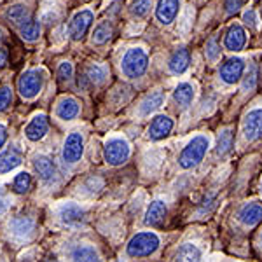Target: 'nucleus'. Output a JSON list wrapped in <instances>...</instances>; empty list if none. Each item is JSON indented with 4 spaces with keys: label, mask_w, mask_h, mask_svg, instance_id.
Masks as SVG:
<instances>
[{
    "label": "nucleus",
    "mask_w": 262,
    "mask_h": 262,
    "mask_svg": "<svg viewBox=\"0 0 262 262\" xmlns=\"http://www.w3.org/2000/svg\"><path fill=\"white\" fill-rule=\"evenodd\" d=\"M208 150H210L208 135H196L179 154V166L182 170H192L198 164H201Z\"/></svg>",
    "instance_id": "obj_1"
},
{
    "label": "nucleus",
    "mask_w": 262,
    "mask_h": 262,
    "mask_svg": "<svg viewBox=\"0 0 262 262\" xmlns=\"http://www.w3.org/2000/svg\"><path fill=\"white\" fill-rule=\"evenodd\" d=\"M159 245H161V239H159V236L156 232L152 231L138 232L126 245V255L137 257V259H140V257H150L158 252Z\"/></svg>",
    "instance_id": "obj_2"
},
{
    "label": "nucleus",
    "mask_w": 262,
    "mask_h": 262,
    "mask_svg": "<svg viewBox=\"0 0 262 262\" xmlns=\"http://www.w3.org/2000/svg\"><path fill=\"white\" fill-rule=\"evenodd\" d=\"M149 69V54L143 48H129L121 60V70L128 79H138Z\"/></svg>",
    "instance_id": "obj_3"
},
{
    "label": "nucleus",
    "mask_w": 262,
    "mask_h": 262,
    "mask_svg": "<svg viewBox=\"0 0 262 262\" xmlns=\"http://www.w3.org/2000/svg\"><path fill=\"white\" fill-rule=\"evenodd\" d=\"M129 156H131L129 143L121 137L108 138L103 147V159L111 166H121V164L128 161Z\"/></svg>",
    "instance_id": "obj_4"
},
{
    "label": "nucleus",
    "mask_w": 262,
    "mask_h": 262,
    "mask_svg": "<svg viewBox=\"0 0 262 262\" xmlns=\"http://www.w3.org/2000/svg\"><path fill=\"white\" fill-rule=\"evenodd\" d=\"M245 70H247V63H245L243 58L239 56L227 58L221 65V69H219V79L226 86H234V84L242 82Z\"/></svg>",
    "instance_id": "obj_5"
},
{
    "label": "nucleus",
    "mask_w": 262,
    "mask_h": 262,
    "mask_svg": "<svg viewBox=\"0 0 262 262\" xmlns=\"http://www.w3.org/2000/svg\"><path fill=\"white\" fill-rule=\"evenodd\" d=\"M243 140L248 143L259 142L262 138V107H255L245 114L242 121Z\"/></svg>",
    "instance_id": "obj_6"
},
{
    "label": "nucleus",
    "mask_w": 262,
    "mask_h": 262,
    "mask_svg": "<svg viewBox=\"0 0 262 262\" xmlns=\"http://www.w3.org/2000/svg\"><path fill=\"white\" fill-rule=\"evenodd\" d=\"M82 154H84V138L79 131H74V133H70L67 137L65 143H63V150H61L63 161L74 164L81 161Z\"/></svg>",
    "instance_id": "obj_7"
},
{
    "label": "nucleus",
    "mask_w": 262,
    "mask_h": 262,
    "mask_svg": "<svg viewBox=\"0 0 262 262\" xmlns=\"http://www.w3.org/2000/svg\"><path fill=\"white\" fill-rule=\"evenodd\" d=\"M18 90L21 93V96L27 100L35 98L42 90V75L37 70H28L25 72L18 81Z\"/></svg>",
    "instance_id": "obj_8"
},
{
    "label": "nucleus",
    "mask_w": 262,
    "mask_h": 262,
    "mask_svg": "<svg viewBox=\"0 0 262 262\" xmlns=\"http://www.w3.org/2000/svg\"><path fill=\"white\" fill-rule=\"evenodd\" d=\"M93 19H95V14L90 9H84L81 12L72 18L70 21V27H69V33L72 37V40H82L86 37L88 30L91 28Z\"/></svg>",
    "instance_id": "obj_9"
},
{
    "label": "nucleus",
    "mask_w": 262,
    "mask_h": 262,
    "mask_svg": "<svg viewBox=\"0 0 262 262\" xmlns=\"http://www.w3.org/2000/svg\"><path fill=\"white\" fill-rule=\"evenodd\" d=\"M247 46V32L239 23H232L224 37V49L229 53H239Z\"/></svg>",
    "instance_id": "obj_10"
},
{
    "label": "nucleus",
    "mask_w": 262,
    "mask_h": 262,
    "mask_svg": "<svg viewBox=\"0 0 262 262\" xmlns=\"http://www.w3.org/2000/svg\"><path fill=\"white\" fill-rule=\"evenodd\" d=\"M182 0H159L156 6V19L164 27L171 25L180 12Z\"/></svg>",
    "instance_id": "obj_11"
},
{
    "label": "nucleus",
    "mask_w": 262,
    "mask_h": 262,
    "mask_svg": "<svg viewBox=\"0 0 262 262\" xmlns=\"http://www.w3.org/2000/svg\"><path fill=\"white\" fill-rule=\"evenodd\" d=\"M238 221L245 227H253L262 221V205L257 201L245 203L238 210Z\"/></svg>",
    "instance_id": "obj_12"
},
{
    "label": "nucleus",
    "mask_w": 262,
    "mask_h": 262,
    "mask_svg": "<svg viewBox=\"0 0 262 262\" xmlns=\"http://www.w3.org/2000/svg\"><path fill=\"white\" fill-rule=\"evenodd\" d=\"M189 65H191V54H189V49L184 48V46L173 51L170 60H168V70L173 75H184L189 70Z\"/></svg>",
    "instance_id": "obj_13"
},
{
    "label": "nucleus",
    "mask_w": 262,
    "mask_h": 262,
    "mask_svg": "<svg viewBox=\"0 0 262 262\" xmlns=\"http://www.w3.org/2000/svg\"><path fill=\"white\" fill-rule=\"evenodd\" d=\"M173 129V119L168 116H156L152 119L149 129H147V135L152 142H159L163 138H166L168 135L171 133Z\"/></svg>",
    "instance_id": "obj_14"
},
{
    "label": "nucleus",
    "mask_w": 262,
    "mask_h": 262,
    "mask_svg": "<svg viewBox=\"0 0 262 262\" xmlns=\"http://www.w3.org/2000/svg\"><path fill=\"white\" fill-rule=\"evenodd\" d=\"M166 215H168L166 203H164L163 200H154L149 205V208H147L143 222H145L147 226H150V227H159L164 222Z\"/></svg>",
    "instance_id": "obj_15"
},
{
    "label": "nucleus",
    "mask_w": 262,
    "mask_h": 262,
    "mask_svg": "<svg viewBox=\"0 0 262 262\" xmlns=\"http://www.w3.org/2000/svg\"><path fill=\"white\" fill-rule=\"evenodd\" d=\"M196 98V88L191 82H180L173 91V101L179 105L180 108H187Z\"/></svg>",
    "instance_id": "obj_16"
},
{
    "label": "nucleus",
    "mask_w": 262,
    "mask_h": 262,
    "mask_svg": "<svg viewBox=\"0 0 262 262\" xmlns=\"http://www.w3.org/2000/svg\"><path fill=\"white\" fill-rule=\"evenodd\" d=\"M48 128H49L48 117L40 114V116H35L30 121V124H28L27 129H25V135H27L28 140L39 142L40 138H44V135L48 133Z\"/></svg>",
    "instance_id": "obj_17"
},
{
    "label": "nucleus",
    "mask_w": 262,
    "mask_h": 262,
    "mask_svg": "<svg viewBox=\"0 0 262 262\" xmlns=\"http://www.w3.org/2000/svg\"><path fill=\"white\" fill-rule=\"evenodd\" d=\"M79 111H81L79 101L75 98H72V96H67V98H63L60 103H58L56 116L63 121H72L79 116Z\"/></svg>",
    "instance_id": "obj_18"
},
{
    "label": "nucleus",
    "mask_w": 262,
    "mask_h": 262,
    "mask_svg": "<svg viewBox=\"0 0 262 262\" xmlns=\"http://www.w3.org/2000/svg\"><path fill=\"white\" fill-rule=\"evenodd\" d=\"M33 168H35V171L39 173V177L44 182H53L56 179V168H54L53 161L49 158H46V156H37L33 159Z\"/></svg>",
    "instance_id": "obj_19"
},
{
    "label": "nucleus",
    "mask_w": 262,
    "mask_h": 262,
    "mask_svg": "<svg viewBox=\"0 0 262 262\" xmlns=\"http://www.w3.org/2000/svg\"><path fill=\"white\" fill-rule=\"evenodd\" d=\"M60 217L69 226H77L84 221V210L75 203H67L60 208Z\"/></svg>",
    "instance_id": "obj_20"
},
{
    "label": "nucleus",
    "mask_w": 262,
    "mask_h": 262,
    "mask_svg": "<svg viewBox=\"0 0 262 262\" xmlns=\"http://www.w3.org/2000/svg\"><path fill=\"white\" fill-rule=\"evenodd\" d=\"M163 103H164V93L154 91V93H150L149 96H145V100L140 103L138 114H140V116H150V114H154Z\"/></svg>",
    "instance_id": "obj_21"
},
{
    "label": "nucleus",
    "mask_w": 262,
    "mask_h": 262,
    "mask_svg": "<svg viewBox=\"0 0 262 262\" xmlns=\"http://www.w3.org/2000/svg\"><path fill=\"white\" fill-rule=\"evenodd\" d=\"M21 164V154L18 149H7L0 154V173H9Z\"/></svg>",
    "instance_id": "obj_22"
},
{
    "label": "nucleus",
    "mask_w": 262,
    "mask_h": 262,
    "mask_svg": "<svg viewBox=\"0 0 262 262\" xmlns=\"http://www.w3.org/2000/svg\"><path fill=\"white\" fill-rule=\"evenodd\" d=\"M232 149V129L224 128L219 133L217 145H215V156L217 158H226Z\"/></svg>",
    "instance_id": "obj_23"
},
{
    "label": "nucleus",
    "mask_w": 262,
    "mask_h": 262,
    "mask_svg": "<svg viewBox=\"0 0 262 262\" xmlns=\"http://www.w3.org/2000/svg\"><path fill=\"white\" fill-rule=\"evenodd\" d=\"M111 37H112V23L111 21H101L100 25L95 27V30H93L91 42L95 46H103L105 42H108Z\"/></svg>",
    "instance_id": "obj_24"
},
{
    "label": "nucleus",
    "mask_w": 262,
    "mask_h": 262,
    "mask_svg": "<svg viewBox=\"0 0 262 262\" xmlns=\"http://www.w3.org/2000/svg\"><path fill=\"white\" fill-rule=\"evenodd\" d=\"M201 257H203L201 248L194 243H184L175 253L177 260H201Z\"/></svg>",
    "instance_id": "obj_25"
},
{
    "label": "nucleus",
    "mask_w": 262,
    "mask_h": 262,
    "mask_svg": "<svg viewBox=\"0 0 262 262\" xmlns=\"http://www.w3.org/2000/svg\"><path fill=\"white\" fill-rule=\"evenodd\" d=\"M72 260H100V255L91 245H79L70 253Z\"/></svg>",
    "instance_id": "obj_26"
},
{
    "label": "nucleus",
    "mask_w": 262,
    "mask_h": 262,
    "mask_svg": "<svg viewBox=\"0 0 262 262\" xmlns=\"http://www.w3.org/2000/svg\"><path fill=\"white\" fill-rule=\"evenodd\" d=\"M19 32H21V37H23L25 40L33 42V40L39 39V35H40V25L37 23L35 19H28L27 23L19 27Z\"/></svg>",
    "instance_id": "obj_27"
},
{
    "label": "nucleus",
    "mask_w": 262,
    "mask_h": 262,
    "mask_svg": "<svg viewBox=\"0 0 262 262\" xmlns=\"http://www.w3.org/2000/svg\"><path fill=\"white\" fill-rule=\"evenodd\" d=\"M86 77L88 81L91 84H95V86H100V84L105 82V79H107V70H105V67L101 65H90L86 69Z\"/></svg>",
    "instance_id": "obj_28"
},
{
    "label": "nucleus",
    "mask_w": 262,
    "mask_h": 262,
    "mask_svg": "<svg viewBox=\"0 0 262 262\" xmlns=\"http://www.w3.org/2000/svg\"><path fill=\"white\" fill-rule=\"evenodd\" d=\"M7 18H9L14 25L21 27V25H25L28 19H30V12H28V9L25 6H12L11 9L7 11Z\"/></svg>",
    "instance_id": "obj_29"
},
{
    "label": "nucleus",
    "mask_w": 262,
    "mask_h": 262,
    "mask_svg": "<svg viewBox=\"0 0 262 262\" xmlns=\"http://www.w3.org/2000/svg\"><path fill=\"white\" fill-rule=\"evenodd\" d=\"M152 9V0H133L129 6V12L135 18H145Z\"/></svg>",
    "instance_id": "obj_30"
},
{
    "label": "nucleus",
    "mask_w": 262,
    "mask_h": 262,
    "mask_svg": "<svg viewBox=\"0 0 262 262\" xmlns=\"http://www.w3.org/2000/svg\"><path fill=\"white\" fill-rule=\"evenodd\" d=\"M257 79H259V70H257V65H250L248 70L243 74L242 77V88L243 91H252L257 84Z\"/></svg>",
    "instance_id": "obj_31"
},
{
    "label": "nucleus",
    "mask_w": 262,
    "mask_h": 262,
    "mask_svg": "<svg viewBox=\"0 0 262 262\" xmlns=\"http://www.w3.org/2000/svg\"><path fill=\"white\" fill-rule=\"evenodd\" d=\"M205 56L210 63H217L221 60V46L217 42V37H212L205 46Z\"/></svg>",
    "instance_id": "obj_32"
},
{
    "label": "nucleus",
    "mask_w": 262,
    "mask_h": 262,
    "mask_svg": "<svg viewBox=\"0 0 262 262\" xmlns=\"http://www.w3.org/2000/svg\"><path fill=\"white\" fill-rule=\"evenodd\" d=\"M30 185H32V177L28 175L27 171L18 173L14 182H12V189H14V192H18V194H25L28 189H30Z\"/></svg>",
    "instance_id": "obj_33"
},
{
    "label": "nucleus",
    "mask_w": 262,
    "mask_h": 262,
    "mask_svg": "<svg viewBox=\"0 0 262 262\" xmlns=\"http://www.w3.org/2000/svg\"><path fill=\"white\" fill-rule=\"evenodd\" d=\"M243 23L247 28H250V30H259V25H260V18L259 14H257V11L253 9H248L243 12Z\"/></svg>",
    "instance_id": "obj_34"
},
{
    "label": "nucleus",
    "mask_w": 262,
    "mask_h": 262,
    "mask_svg": "<svg viewBox=\"0 0 262 262\" xmlns=\"http://www.w3.org/2000/svg\"><path fill=\"white\" fill-rule=\"evenodd\" d=\"M72 75H74V67H72V63L63 61L61 65L58 67V79H60L61 82H69L72 79Z\"/></svg>",
    "instance_id": "obj_35"
},
{
    "label": "nucleus",
    "mask_w": 262,
    "mask_h": 262,
    "mask_svg": "<svg viewBox=\"0 0 262 262\" xmlns=\"http://www.w3.org/2000/svg\"><path fill=\"white\" fill-rule=\"evenodd\" d=\"M12 229L16 234H25V232H30L33 229V224L28 219H18V221L12 222Z\"/></svg>",
    "instance_id": "obj_36"
},
{
    "label": "nucleus",
    "mask_w": 262,
    "mask_h": 262,
    "mask_svg": "<svg viewBox=\"0 0 262 262\" xmlns=\"http://www.w3.org/2000/svg\"><path fill=\"white\" fill-rule=\"evenodd\" d=\"M213 206H215V198L212 196V194H208V196L203 198V201H201L200 208H198V213H200V215H206V213H210V212H212Z\"/></svg>",
    "instance_id": "obj_37"
},
{
    "label": "nucleus",
    "mask_w": 262,
    "mask_h": 262,
    "mask_svg": "<svg viewBox=\"0 0 262 262\" xmlns=\"http://www.w3.org/2000/svg\"><path fill=\"white\" fill-rule=\"evenodd\" d=\"M11 101H12L11 88H2V90H0V112L6 111V108L11 105Z\"/></svg>",
    "instance_id": "obj_38"
},
{
    "label": "nucleus",
    "mask_w": 262,
    "mask_h": 262,
    "mask_svg": "<svg viewBox=\"0 0 262 262\" xmlns=\"http://www.w3.org/2000/svg\"><path fill=\"white\" fill-rule=\"evenodd\" d=\"M242 0H224V7H226V14L227 16H232L239 11L242 7Z\"/></svg>",
    "instance_id": "obj_39"
},
{
    "label": "nucleus",
    "mask_w": 262,
    "mask_h": 262,
    "mask_svg": "<svg viewBox=\"0 0 262 262\" xmlns=\"http://www.w3.org/2000/svg\"><path fill=\"white\" fill-rule=\"evenodd\" d=\"M7 58H9V54H7V51L4 48H0V70L4 69V67L7 65Z\"/></svg>",
    "instance_id": "obj_40"
},
{
    "label": "nucleus",
    "mask_w": 262,
    "mask_h": 262,
    "mask_svg": "<svg viewBox=\"0 0 262 262\" xmlns=\"http://www.w3.org/2000/svg\"><path fill=\"white\" fill-rule=\"evenodd\" d=\"M6 140H7V129H6V126L0 124V149L4 147Z\"/></svg>",
    "instance_id": "obj_41"
},
{
    "label": "nucleus",
    "mask_w": 262,
    "mask_h": 262,
    "mask_svg": "<svg viewBox=\"0 0 262 262\" xmlns=\"http://www.w3.org/2000/svg\"><path fill=\"white\" fill-rule=\"evenodd\" d=\"M4 208H6V205H4V200H2V198H0V213L4 212Z\"/></svg>",
    "instance_id": "obj_42"
},
{
    "label": "nucleus",
    "mask_w": 262,
    "mask_h": 262,
    "mask_svg": "<svg viewBox=\"0 0 262 262\" xmlns=\"http://www.w3.org/2000/svg\"><path fill=\"white\" fill-rule=\"evenodd\" d=\"M260 192H262V182H260Z\"/></svg>",
    "instance_id": "obj_43"
},
{
    "label": "nucleus",
    "mask_w": 262,
    "mask_h": 262,
    "mask_svg": "<svg viewBox=\"0 0 262 262\" xmlns=\"http://www.w3.org/2000/svg\"><path fill=\"white\" fill-rule=\"evenodd\" d=\"M0 37H2V30H0Z\"/></svg>",
    "instance_id": "obj_44"
},
{
    "label": "nucleus",
    "mask_w": 262,
    "mask_h": 262,
    "mask_svg": "<svg viewBox=\"0 0 262 262\" xmlns=\"http://www.w3.org/2000/svg\"><path fill=\"white\" fill-rule=\"evenodd\" d=\"M260 243H262V234H260Z\"/></svg>",
    "instance_id": "obj_45"
}]
</instances>
